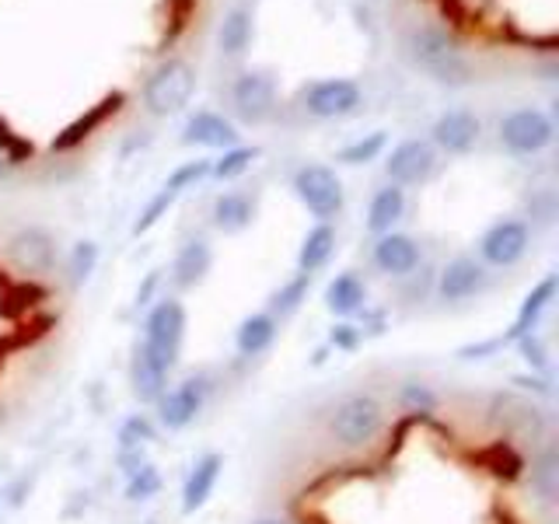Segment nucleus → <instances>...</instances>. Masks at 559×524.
Instances as JSON below:
<instances>
[{
  "instance_id": "f257e3e1",
  "label": "nucleus",
  "mask_w": 559,
  "mask_h": 524,
  "mask_svg": "<svg viewBox=\"0 0 559 524\" xmlns=\"http://www.w3.org/2000/svg\"><path fill=\"white\" fill-rule=\"evenodd\" d=\"M192 92H197V70L192 63L171 57L154 67V74L144 84V109L151 116H175L182 112Z\"/></svg>"
},
{
  "instance_id": "f03ea898",
  "label": "nucleus",
  "mask_w": 559,
  "mask_h": 524,
  "mask_svg": "<svg viewBox=\"0 0 559 524\" xmlns=\"http://www.w3.org/2000/svg\"><path fill=\"white\" fill-rule=\"evenodd\" d=\"M182 340H186V308L182 301H175V297H162V301H154L147 319H144V343L151 349L154 360H162L168 371L175 367L182 354Z\"/></svg>"
},
{
  "instance_id": "7ed1b4c3",
  "label": "nucleus",
  "mask_w": 559,
  "mask_h": 524,
  "mask_svg": "<svg viewBox=\"0 0 559 524\" xmlns=\"http://www.w3.org/2000/svg\"><path fill=\"white\" fill-rule=\"evenodd\" d=\"M294 192L297 200L308 206V214L329 224L332 217L343 214V203H346V189L340 182V175L332 171L329 165H305L294 171Z\"/></svg>"
},
{
  "instance_id": "20e7f679",
  "label": "nucleus",
  "mask_w": 559,
  "mask_h": 524,
  "mask_svg": "<svg viewBox=\"0 0 559 524\" xmlns=\"http://www.w3.org/2000/svg\"><path fill=\"white\" fill-rule=\"evenodd\" d=\"M381 424H384L381 402L374 395L357 392V395H346L336 406V413L329 419V430L343 448H364L367 441L378 437Z\"/></svg>"
},
{
  "instance_id": "39448f33",
  "label": "nucleus",
  "mask_w": 559,
  "mask_h": 524,
  "mask_svg": "<svg viewBox=\"0 0 559 524\" xmlns=\"http://www.w3.org/2000/svg\"><path fill=\"white\" fill-rule=\"evenodd\" d=\"M409 49H413V60L424 67L433 81H441V84H465L468 81V63L462 60L459 43L448 39L444 32H437V28L416 32Z\"/></svg>"
},
{
  "instance_id": "423d86ee",
  "label": "nucleus",
  "mask_w": 559,
  "mask_h": 524,
  "mask_svg": "<svg viewBox=\"0 0 559 524\" xmlns=\"http://www.w3.org/2000/svg\"><path fill=\"white\" fill-rule=\"evenodd\" d=\"M552 136L556 127L542 109H518L500 122V144L518 157L542 154L552 144Z\"/></svg>"
},
{
  "instance_id": "0eeeda50",
  "label": "nucleus",
  "mask_w": 559,
  "mask_h": 524,
  "mask_svg": "<svg viewBox=\"0 0 559 524\" xmlns=\"http://www.w3.org/2000/svg\"><path fill=\"white\" fill-rule=\"evenodd\" d=\"M532 245V231L524 221H497L489 231L479 238V259L493 270H511L524 259Z\"/></svg>"
},
{
  "instance_id": "6e6552de",
  "label": "nucleus",
  "mask_w": 559,
  "mask_h": 524,
  "mask_svg": "<svg viewBox=\"0 0 559 524\" xmlns=\"http://www.w3.org/2000/svg\"><path fill=\"white\" fill-rule=\"evenodd\" d=\"M206 406V384L200 378H186L179 384L165 389V395L154 402L157 424L165 430H186Z\"/></svg>"
},
{
  "instance_id": "1a4fd4ad",
  "label": "nucleus",
  "mask_w": 559,
  "mask_h": 524,
  "mask_svg": "<svg viewBox=\"0 0 559 524\" xmlns=\"http://www.w3.org/2000/svg\"><path fill=\"white\" fill-rule=\"evenodd\" d=\"M210 175V162H186V165H179L171 175H168V182L154 192V200L140 210V217H136V224H133V235L140 238V235H147L151 227L162 221L165 214H168V206L182 196V192L189 189V186H197L200 179H206Z\"/></svg>"
},
{
  "instance_id": "9d476101",
  "label": "nucleus",
  "mask_w": 559,
  "mask_h": 524,
  "mask_svg": "<svg viewBox=\"0 0 559 524\" xmlns=\"http://www.w3.org/2000/svg\"><path fill=\"white\" fill-rule=\"evenodd\" d=\"M437 168V151L430 140H402L399 147H392L384 171H389L392 186H424Z\"/></svg>"
},
{
  "instance_id": "9b49d317",
  "label": "nucleus",
  "mask_w": 559,
  "mask_h": 524,
  "mask_svg": "<svg viewBox=\"0 0 559 524\" xmlns=\"http://www.w3.org/2000/svg\"><path fill=\"white\" fill-rule=\"evenodd\" d=\"M301 102H305V112L314 119H343L349 112H357L360 87L346 78H329V81L305 87Z\"/></svg>"
},
{
  "instance_id": "f8f14e48",
  "label": "nucleus",
  "mask_w": 559,
  "mask_h": 524,
  "mask_svg": "<svg viewBox=\"0 0 559 524\" xmlns=\"http://www.w3.org/2000/svg\"><path fill=\"white\" fill-rule=\"evenodd\" d=\"M235 112L245 122H266L273 116V105H276V81L262 70H249L235 81Z\"/></svg>"
},
{
  "instance_id": "ddd939ff",
  "label": "nucleus",
  "mask_w": 559,
  "mask_h": 524,
  "mask_svg": "<svg viewBox=\"0 0 559 524\" xmlns=\"http://www.w3.org/2000/svg\"><path fill=\"white\" fill-rule=\"evenodd\" d=\"M483 287H486V266L479 259L459 255L437 273V297H441L444 305H462L468 297H476Z\"/></svg>"
},
{
  "instance_id": "4468645a",
  "label": "nucleus",
  "mask_w": 559,
  "mask_h": 524,
  "mask_svg": "<svg viewBox=\"0 0 559 524\" xmlns=\"http://www.w3.org/2000/svg\"><path fill=\"white\" fill-rule=\"evenodd\" d=\"M8 255L22 273H49L52 259H57V245H52V235L43 231V227H22L11 241H8Z\"/></svg>"
},
{
  "instance_id": "2eb2a0df",
  "label": "nucleus",
  "mask_w": 559,
  "mask_h": 524,
  "mask_svg": "<svg viewBox=\"0 0 559 524\" xmlns=\"http://www.w3.org/2000/svg\"><path fill=\"white\" fill-rule=\"evenodd\" d=\"M433 144L448 151V154H468L472 147L479 144L483 122L472 116L468 109H448L441 119L433 122Z\"/></svg>"
},
{
  "instance_id": "dca6fc26",
  "label": "nucleus",
  "mask_w": 559,
  "mask_h": 524,
  "mask_svg": "<svg viewBox=\"0 0 559 524\" xmlns=\"http://www.w3.org/2000/svg\"><path fill=\"white\" fill-rule=\"evenodd\" d=\"M168 374H171L168 367L162 360H154L144 343H136L133 360H130V384H133V395L144 402V406H154V402L165 395Z\"/></svg>"
},
{
  "instance_id": "f3484780",
  "label": "nucleus",
  "mask_w": 559,
  "mask_h": 524,
  "mask_svg": "<svg viewBox=\"0 0 559 524\" xmlns=\"http://www.w3.org/2000/svg\"><path fill=\"white\" fill-rule=\"evenodd\" d=\"M182 144L227 151V147H238V130H235L231 119H224L217 112H197V116H189V122H186Z\"/></svg>"
},
{
  "instance_id": "a211bd4d",
  "label": "nucleus",
  "mask_w": 559,
  "mask_h": 524,
  "mask_svg": "<svg viewBox=\"0 0 559 524\" xmlns=\"http://www.w3.org/2000/svg\"><path fill=\"white\" fill-rule=\"evenodd\" d=\"M374 266L384 276H409L419 266V245L409 235H378L374 241Z\"/></svg>"
},
{
  "instance_id": "6ab92c4d",
  "label": "nucleus",
  "mask_w": 559,
  "mask_h": 524,
  "mask_svg": "<svg viewBox=\"0 0 559 524\" xmlns=\"http://www.w3.org/2000/svg\"><path fill=\"white\" fill-rule=\"evenodd\" d=\"M122 102H127V95L122 92H112V95H105L98 105H92V109H87L81 119H74L70 122V127L63 130V133H57V140H52V151H74L78 144H84L87 136H92L105 119L109 116H116L119 109H122Z\"/></svg>"
},
{
  "instance_id": "aec40b11",
  "label": "nucleus",
  "mask_w": 559,
  "mask_h": 524,
  "mask_svg": "<svg viewBox=\"0 0 559 524\" xmlns=\"http://www.w3.org/2000/svg\"><path fill=\"white\" fill-rule=\"evenodd\" d=\"M210 266H214V249H210V241L189 238L179 249V255H175V262H171V284L179 290L197 287L206 279Z\"/></svg>"
},
{
  "instance_id": "412c9836",
  "label": "nucleus",
  "mask_w": 559,
  "mask_h": 524,
  "mask_svg": "<svg viewBox=\"0 0 559 524\" xmlns=\"http://www.w3.org/2000/svg\"><path fill=\"white\" fill-rule=\"evenodd\" d=\"M552 297H556V276L538 279V284L528 290V297L521 301V311H518V319H514L511 332H503L500 343H503V346H514L521 336H528V332H535L538 319H542V314H546V308L552 305Z\"/></svg>"
},
{
  "instance_id": "4be33fe9",
  "label": "nucleus",
  "mask_w": 559,
  "mask_h": 524,
  "mask_svg": "<svg viewBox=\"0 0 559 524\" xmlns=\"http://www.w3.org/2000/svg\"><path fill=\"white\" fill-rule=\"evenodd\" d=\"M325 308L343 322L354 319V314H360L367 308V284L354 270L332 276L329 287H325Z\"/></svg>"
},
{
  "instance_id": "5701e85b",
  "label": "nucleus",
  "mask_w": 559,
  "mask_h": 524,
  "mask_svg": "<svg viewBox=\"0 0 559 524\" xmlns=\"http://www.w3.org/2000/svg\"><path fill=\"white\" fill-rule=\"evenodd\" d=\"M221 472H224V458L217 451H210V454H203V458L192 465V472H189V479H186V486H182V511L186 514H197L200 507L210 500V493H214V486H217V479H221Z\"/></svg>"
},
{
  "instance_id": "b1692460",
  "label": "nucleus",
  "mask_w": 559,
  "mask_h": 524,
  "mask_svg": "<svg viewBox=\"0 0 559 524\" xmlns=\"http://www.w3.org/2000/svg\"><path fill=\"white\" fill-rule=\"evenodd\" d=\"M276 332H280V322L273 319L270 311H255L249 319H241L238 332H235V346L241 357H259L266 354V349L276 343Z\"/></svg>"
},
{
  "instance_id": "393cba45",
  "label": "nucleus",
  "mask_w": 559,
  "mask_h": 524,
  "mask_svg": "<svg viewBox=\"0 0 559 524\" xmlns=\"http://www.w3.org/2000/svg\"><path fill=\"white\" fill-rule=\"evenodd\" d=\"M406 214V192L399 186H384L374 192L371 206H367V231L371 235H389L392 227L399 224V217Z\"/></svg>"
},
{
  "instance_id": "a878e982",
  "label": "nucleus",
  "mask_w": 559,
  "mask_h": 524,
  "mask_svg": "<svg viewBox=\"0 0 559 524\" xmlns=\"http://www.w3.org/2000/svg\"><path fill=\"white\" fill-rule=\"evenodd\" d=\"M255 217V203L245 196V192H221L214 200V224L224 235H238L252 224Z\"/></svg>"
},
{
  "instance_id": "bb28decb",
  "label": "nucleus",
  "mask_w": 559,
  "mask_h": 524,
  "mask_svg": "<svg viewBox=\"0 0 559 524\" xmlns=\"http://www.w3.org/2000/svg\"><path fill=\"white\" fill-rule=\"evenodd\" d=\"M332 252H336V231H332V224H314L301 241V252H297V270L319 273L332 259Z\"/></svg>"
},
{
  "instance_id": "cd10ccee",
  "label": "nucleus",
  "mask_w": 559,
  "mask_h": 524,
  "mask_svg": "<svg viewBox=\"0 0 559 524\" xmlns=\"http://www.w3.org/2000/svg\"><path fill=\"white\" fill-rule=\"evenodd\" d=\"M252 43V14L245 8H235L224 14V22L217 28V46L224 57H241Z\"/></svg>"
},
{
  "instance_id": "c85d7f7f",
  "label": "nucleus",
  "mask_w": 559,
  "mask_h": 524,
  "mask_svg": "<svg viewBox=\"0 0 559 524\" xmlns=\"http://www.w3.org/2000/svg\"><path fill=\"white\" fill-rule=\"evenodd\" d=\"M308 290H311V273H301L297 270L287 284H280V290H273L270 297V314L280 322V319H290V314L308 301Z\"/></svg>"
},
{
  "instance_id": "c756f323",
  "label": "nucleus",
  "mask_w": 559,
  "mask_h": 524,
  "mask_svg": "<svg viewBox=\"0 0 559 524\" xmlns=\"http://www.w3.org/2000/svg\"><path fill=\"white\" fill-rule=\"evenodd\" d=\"M151 441H157V427H154V419L147 413H133V416L122 419L119 451H140V448H147Z\"/></svg>"
},
{
  "instance_id": "7c9ffc66",
  "label": "nucleus",
  "mask_w": 559,
  "mask_h": 524,
  "mask_svg": "<svg viewBox=\"0 0 559 524\" xmlns=\"http://www.w3.org/2000/svg\"><path fill=\"white\" fill-rule=\"evenodd\" d=\"M384 144H389V133L384 130H374V133H367V136H360V140H354V144H346L340 154H336V162H343V165H371V162H378V154L384 151Z\"/></svg>"
},
{
  "instance_id": "2f4dec72",
  "label": "nucleus",
  "mask_w": 559,
  "mask_h": 524,
  "mask_svg": "<svg viewBox=\"0 0 559 524\" xmlns=\"http://www.w3.org/2000/svg\"><path fill=\"white\" fill-rule=\"evenodd\" d=\"M255 157H259V147H227L217 162H210V175L221 179V182H231V179H238L241 171L252 168Z\"/></svg>"
},
{
  "instance_id": "473e14b6",
  "label": "nucleus",
  "mask_w": 559,
  "mask_h": 524,
  "mask_svg": "<svg viewBox=\"0 0 559 524\" xmlns=\"http://www.w3.org/2000/svg\"><path fill=\"white\" fill-rule=\"evenodd\" d=\"M157 493H162V472H157L151 462H144L136 472H130V479H127V500L130 503H144Z\"/></svg>"
},
{
  "instance_id": "72a5a7b5",
  "label": "nucleus",
  "mask_w": 559,
  "mask_h": 524,
  "mask_svg": "<svg viewBox=\"0 0 559 524\" xmlns=\"http://www.w3.org/2000/svg\"><path fill=\"white\" fill-rule=\"evenodd\" d=\"M532 486L542 500H556V489H559V462H556V451L546 448L542 458L532 468Z\"/></svg>"
},
{
  "instance_id": "f704fd0d",
  "label": "nucleus",
  "mask_w": 559,
  "mask_h": 524,
  "mask_svg": "<svg viewBox=\"0 0 559 524\" xmlns=\"http://www.w3.org/2000/svg\"><path fill=\"white\" fill-rule=\"evenodd\" d=\"M98 266V245L95 241H78L74 249H70V284L81 287L92 279Z\"/></svg>"
},
{
  "instance_id": "c9c22d12",
  "label": "nucleus",
  "mask_w": 559,
  "mask_h": 524,
  "mask_svg": "<svg viewBox=\"0 0 559 524\" xmlns=\"http://www.w3.org/2000/svg\"><path fill=\"white\" fill-rule=\"evenodd\" d=\"M0 154L8 157V165H22L25 157H32V144L22 136H14L4 119H0Z\"/></svg>"
},
{
  "instance_id": "e433bc0d",
  "label": "nucleus",
  "mask_w": 559,
  "mask_h": 524,
  "mask_svg": "<svg viewBox=\"0 0 559 524\" xmlns=\"http://www.w3.org/2000/svg\"><path fill=\"white\" fill-rule=\"evenodd\" d=\"M360 340H364V332L354 322H340V325H332V332H329V343L336 349H343V354H354V349L360 346Z\"/></svg>"
},
{
  "instance_id": "4c0bfd02",
  "label": "nucleus",
  "mask_w": 559,
  "mask_h": 524,
  "mask_svg": "<svg viewBox=\"0 0 559 524\" xmlns=\"http://www.w3.org/2000/svg\"><path fill=\"white\" fill-rule=\"evenodd\" d=\"M521 354H524V360L532 364V371L535 374H546V367H549V360H546V349H542V343H538V336L535 332H528V336H521L518 343H514Z\"/></svg>"
},
{
  "instance_id": "58836bf2",
  "label": "nucleus",
  "mask_w": 559,
  "mask_h": 524,
  "mask_svg": "<svg viewBox=\"0 0 559 524\" xmlns=\"http://www.w3.org/2000/svg\"><path fill=\"white\" fill-rule=\"evenodd\" d=\"M402 402H406L409 409H419V413L433 409V395L424 389V384H416V381H409L406 389H402Z\"/></svg>"
},
{
  "instance_id": "ea45409f",
  "label": "nucleus",
  "mask_w": 559,
  "mask_h": 524,
  "mask_svg": "<svg viewBox=\"0 0 559 524\" xmlns=\"http://www.w3.org/2000/svg\"><path fill=\"white\" fill-rule=\"evenodd\" d=\"M497 349H503L500 336H497V340H486V343H476V346H462V349H459V357H462V360H479V357L497 354Z\"/></svg>"
},
{
  "instance_id": "a19ab883",
  "label": "nucleus",
  "mask_w": 559,
  "mask_h": 524,
  "mask_svg": "<svg viewBox=\"0 0 559 524\" xmlns=\"http://www.w3.org/2000/svg\"><path fill=\"white\" fill-rule=\"evenodd\" d=\"M157 273H147V279H144V287L136 290V308H147L151 305V294H154V287H157Z\"/></svg>"
},
{
  "instance_id": "79ce46f5",
  "label": "nucleus",
  "mask_w": 559,
  "mask_h": 524,
  "mask_svg": "<svg viewBox=\"0 0 559 524\" xmlns=\"http://www.w3.org/2000/svg\"><path fill=\"white\" fill-rule=\"evenodd\" d=\"M252 524H290V521H284V517H259Z\"/></svg>"
},
{
  "instance_id": "37998d69",
  "label": "nucleus",
  "mask_w": 559,
  "mask_h": 524,
  "mask_svg": "<svg viewBox=\"0 0 559 524\" xmlns=\"http://www.w3.org/2000/svg\"><path fill=\"white\" fill-rule=\"evenodd\" d=\"M11 165H8V157L4 154H0V179H4V171H8Z\"/></svg>"
}]
</instances>
